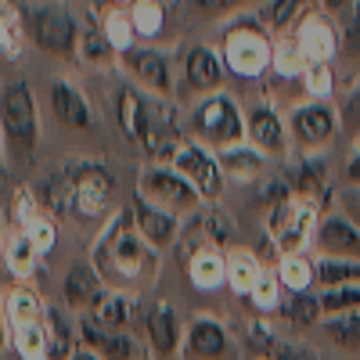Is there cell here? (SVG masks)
<instances>
[{
  "label": "cell",
  "instance_id": "obj_42",
  "mask_svg": "<svg viewBox=\"0 0 360 360\" xmlns=\"http://www.w3.org/2000/svg\"><path fill=\"white\" fill-rule=\"evenodd\" d=\"M307 69H310V65H307V58H303V51H299L295 40L274 47V72H278L281 79H299V83H303Z\"/></svg>",
  "mask_w": 360,
  "mask_h": 360
},
{
  "label": "cell",
  "instance_id": "obj_15",
  "mask_svg": "<svg viewBox=\"0 0 360 360\" xmlns=\"http://www.w3.org/2000/svg\"><path fill=\"white\" fill-rule=\"evenodd\" d=\"M51 112H54L58 123L69 127V130H83V134L94 130V108H90L83 90L76 83H69V79L51 83Z\"/></svg>",
  "mask_w": 360,
  "mask_h": 360
},
{
  "label": "cell",
  "instance_id": "obj_29",
  "mask_svg": "<svg viewBox=\"0 0 360 360\" xmlns=\"http://www.w3.org/2000/svg\"><path fill=\"white\" fill-rule=\"evenodd\" d=\"M278 278H281V285H285L292 295L310 292V288L317 285V263H314L307 252H288V256L278 259Z\"/></svg>",
  "mask_w": 360,
  "mask_h": 360
},
{
  "label": "cell",
  "instance_id": "obj_11",
  "mask_svg": "<svg viewBox=\"0 0 360 360\" xmlns=\"http://www.w3.org/2000/svg\"><path fill=\"white\" fill-rule=\"evenodd\" d=\"M288 137L295 141L299 152H321L324 144H332L339 134V112L328 105V101H307V105H295L288 112Z\"/></svg>",
  "mask_w": 360,
  "mask_h": 360
},
{
  "label": "cell",
  "instance_id": "obj_35",
  "mask_svg": "<svg viewBox=\"0 0 360 360\" xmlns=\"http://www.w3.org/2000/svg\"><path fill=\"white\" fill-rule=\"evenodd\" d=\"M119 51L112 47V40L105 37V25H98V22H90L83 33H79V62H86V65H105V62H112Z\"/></svg>",
  "mask_w": 360,
  "mask_h": 360
},
{
  "label": "cell",
  "instance_id": "obj_49",
  "mask_svg": "<svg viewBox=\"0 0 360 360\" xmlns=\"http://www.w3.org/2000/svg\"><path fill=\"white\" fill-rule=\"evenodd\" d=\"M188 4H195L205 15H224V11H234V8L249 4V0H188Z\"/></svg>",
  "mask_w": 360,
  "mask_h": 360
},
{
  "label": "cell",
  "instance_id": "obj_24",
  "mask_svg": "<svg viewBox=\"0 0 360 360\" xmlns=\"http://www.w3.org/2000/svg\"><path fill=\"white\" fill-rule=\"evenodd\" d=\"M188 281L198 292H217L227 285V256L217 245H202L188 259Z\"/></svg>",
  "mask_w": 360,
  "mask_h": 360
},
{
  "label": "cell",
  "instance_id": "obj_54",
  "mask_svg": "<svg viewBox=\"0 0 360 360\" xmlns=\"http://www.w3.org/2000/svg\"><path fill=\"white\" fill-rule=\"evenodd\" d=\"M144 360H148V356H144Z\"/></svg>",
  "mask_w": 360,
  "mask_h": 360
},
{
  "label": "cell",
  "instance_id": "obj_3",
  "mask_svg": "<svg viewBox=\"0 0 360 360\" xmlns=\"http://www.w3.org/2000/svg\"><path fill=\"white\" fill-rule=\"evenodd\" d=\"M0 127H4V144L8 152L25 166L33 162L37 144H40V115H37V98L25 79L4 83V98H0Z\"/></svg>",
  "mask_w": 360,
  "mask_h": 360
},
{
  "label": "cell",
  "instance_id": "obj_16",
  "mask_svg": "<svg viewBox=\"0 0 360 360\" xmlns=\"http://www.w3.org/2000/svg\"><path fill=\"white\" fill-rule=\"evenodd\" d=\"M314 245L321 256H346V259H360V227L353 220H346L342 213L321 217L317 231H314Z\"/></svg>",
  "mask_w": 360,
  "mask_h": 360
},
{
  "label": "cell",
  "instance_id": "obj_2",
  "mask_svg": "<svg viewBox=\"0 0 360 360\" xmlns=\"http://www.w3.org/2000/svg\"><path fill=\"white\" fill-rule=\"evenodd\" d=\"M115 105H119V127L130 141H137L141 152L148 159L173 162L176 148L184 144V134H180V119L169 98L144 94L141 86H123Z\"/></svg>",
  "mask_w": 360,
  "mask_h": 360
},
{
  "label": "cell",
  "instance_id": "obj_40",
  "mask_svg": "<svg viewBox=\"0 0 360 360\" xmlns=\"http://www.w3.org/2000/svg\"><path fill=\"white\" fill-rule=\"evenodd\" d=\"M101 25H105V37L112 40V47L119 54H127V51L137 47V29L130 22V11H108V18Z\"/></svg>",
  "mask_w": 360,
  "mask_h": 360
},
{
  "label": "cell",
  "instance_id": "obj_41",
  "mask_svg": "<svg viewBox=\"0 0 360 360\" xmlns=\"http://www.w3.org/2000/svg\"><path fill=\"white\" fill-rule=\"evenodd\" d=\"M281 288H285V285H281V278H278V270H263L249 299L256 303L259 314H278V310H281Z\"/></svg>",
  "mask_w": 360,
  "mask_h": 360
},
{
  "label": "cell",
  "instance_id": "obj_47",
  "mask_svg": "<svg viewBox=\"0 0 360 360\" xmlns=\"http://www.w3.org/2000/svg\"><path fill=\"white\" fill-rule=\"evenodd\" d=\"M339 123H342V130L360 134V83L342 98V105H339Z\"/></svg>",
  "mask_w": 360,
  "mask_h": 360
},
{
  "label": "cell",
  "instance_id": "obj_14",
  "mask_svg": "<svg viewBox=\"0 0 360 360\" xmlns=\"http://www.w3.org/2000/svg\"><path fill=\"white\" fill-rule=\"evenodd\" d=\"M123 65L134 72V79L152 90L159 98H169L173 94V72H169V58L155 47H134L123 54Z\"/></svg>",
  "mask_w": 360,
  "mask_h": 360
},
{
  "label": "cell",
  "instance_id": "obj_4",
  "mask_svg": "<svg viewBox=\"0 0 360 360\" xmlns=\"http://www.w3.org/2000/svg\"><path fill=\"white\" fill-rule=\"evenodd\" d=\"M191 130L198 134L202 144L217 148V152H227V148L234 144H245V119H242V108H238V101L231 94H224V90H217V94H205L195 112H191Z\"/></svg>",
  "mask_w": 360,
  "mask_h": 360
},
{
  "label": "cell",
  "instance_id": "obj_44",
  "mask_svg": "<svg viewBox=\"0 0 360 360\" xmlns=\"http://www.w3.org/2000/svg\"><path fill=\"white\" fill-rule=\"evenodd\" d=\"M307 0H266V4L259 8V22L266 29H285L299 11H303Z\"/></svg>",
  "mask_w": 360,
  "mask_h": 360
},
{
  "label": "cell",
  "instance_id": "obj_25",
  "mask_svg": "<svg viewBox=\"0 0 360 360\" xmlns=\"http://www.w3.org/2000/svg\"><path fill=\"white\" fill-rule=\"evenodd\" d=\"M148 346H152L155 356H173L180 349V321L173 314L169 303H159L152 314H148Z\"/></svg>",
  "mask_w": 360,
  "mask_h": 360
},
{
  "label": "cell",
  "instance_id": "obj_32",
  "mask_svg": "<svg viewBox=\"0 0 360 360\" xmlns=\"http://www.w3.org/2000/svg\"><path fill=\"white\" fill-rule=\"evenodd\" d=\"M86 317H94L98 324L105 328H115V332H130V321H134V299L123 295V292H108L98 310L94 314H86Z\"/></svg>",
  "mask_w": 360,
  "mask_h": 360
},
{
  "label": "cell",
  "instance_id": "obj_8",
  "mask_svg": "<svg viewBox=\"0 0 360 360\" xmlns=\"http://www.w3.org/2000/svg\"><path fill=\"white\" fill-rule=\"evenodd\" d=\"M69 184H72L69 213L76 220H108L115 180L101 162H79L76 169H69Z\"/></svg>",
  "mask_w": 360,
  "mask_h": 360
},
{
  "label": "cell",
  "instance_id": "obj_12",
  "mask_svg": "<svg viewBox=\"0 0 360 360\" xmlns=\"http://www.w3.org/2000/svg\"><path fill=\"white\" fill-rule=\"evenodd\" d=\"M76 328H79L83 346L94 349L101 360H144V349L134 332H115V328H105L86 314L76 321Z\"/></svg>",
  "mask_w": 360,
  "mask_h": 360
},
{
  "label": "cell",
  "instance_id": "obj_39",
  "mask_svg": "<svg viewBox=\"0 0 360 360\" xmlns=\"http://www.w3.org/2000/svg\"><path fill=\"white\" fill-rule=\"evenodd\" d=\"M29 37L25 18H18V11L11 8V0H4V18H0V40H4V62H15L22 54V40Z\"/></svg>",
  "mask_w": 360,
  "mask_h": 360
},
{
  "label": "cell",
  "instance_id": "obj_50",
  "mask_svg": "<svg viewBox=\"0 0 360 360\" xmlns=\"http://www.w3.org/2000/svg\"><path fill=\"white\" fill-rule=\"evenodd\" d=\"M346 180L349 184H360V148L349 155V162H346Z\"/></svg>",
  "mask_w": 360,
  "mask_h": 360
},
{
  "label": "cell",
  "instance_id": "obj_37",
  "mask_svg": "<svg viewBox=\"0 0 360 360\" xmlns=\"http://www.w3.org/2000/svg\"><path fill=\"white\" fill-rule=\"evenodd\" d=\"M324 335L332 339L335 346L342 349H360V310H349V314H335V317H324L321 321Z\"/></svg>",
  "mask_w": 360,
  "mask_h": 360
},
{
  "label": "cell",
  "instance_id": "obj_33",
  "mask_svg": "<svg viewBox=\"0 0 360 360\" xmlns=\"http://www.w3.org/2000/svg\"><path fill=\"white\" fill-rule=\"evenodd\" d=\"M37 259H40V252H37L33 242H29L25 231L8 234V242H4V263H8V270H11L15 278H29V274H33Z\"/></svg>",
  "mask_w": 360,
  "mask_h": 360
},
{
  "label": "cell",
  "instance_id": "obj_43",
  "mask_svg": "<svg viewBox=\"0 0 360 360\" xmlns=\"http://www.w3.org/2000/svg\"><path fill=\"white\" fill-rule=\"evenodd\" d=\"M321 310L324 317H335V314H349L360 310V285H342V288H321Z\"/></svg>",
  "mask_w": 360,
  "mask_h": 360
},
{
  "label": "cell",
  "instance_id": "obj_53",
  "mask_svg": "<svg viewBox=\"0 0 360 360\" xmlns=\"http://www.w3.org/2000/svg\"><path fill=\"white\" fill-rule=\"evenodd\" d=\"M108 8H130V4H137V0H105Z\"/></svg>",
  "mask_w": 360,
  "mask_h": 360
},
{
  "label": "cell",
  "instance_id": "obj_28",
  "mask_svg": "<svg viewBox=\"0 0 360 360\" xmlns=\"http://www.w3.org/2000/svg\"><path fill=\"white\" fill-rule=\"evenodd\" d=\"M259 274H263V266H259L256 252H249V249H231L227 252V288L234 295H242V299L252 295Z\"/></svg>",
  "mask_w": 360,
  "mask_h": 360
},
{
  "label": "cell",
  "instance_id": "obj_52",
  "mask_svg": "<svg viewBox=\"0 0 360 360\" xmlns=\"http://www.w3.org/2000/svg\"><path fill=\"white\" fill-rule=\"evenodd\" d=\"M72 360H101V356H98L94 349H86V346H79V349L72 353Z\"/></svg>",
  "mask_w": 360,
  "mask_h": 360
},
{
  "label": "cell",
  "instance_id": "obj_30",
  "mask_svg": "<svg viewBox=\"0 0 360 360\" xmlns=\"http://www.w3.org/2000/svg\"><path fill=\"white\" fill-rule=\"evenodd\" d=\"M44 332H47V342H51V360H72V321L58 310V307H47L44 310Z\"/></svg>",
  "mask_w": 360,
  "mask_h": 360
},
{
  "label": "cell",
  "instance_id": "obj_22",
  "mask_svg": "<svg viewBox=\"0 0 360 360\" xmlns=\"http://www.w3.org/2000/svg\"><path fill=\"white\" fill-rule=\"evenodd\" d=\"M227 353V328L217 317H195L188 328L184 356L191 360H220Z\"/></svg>",
  "mask_w": 360,
  "mask_h": 360
},
{
  "label": "cell",
  "instance_id": "obj_17",
  "mask_svg": "<svg viewBox=\"0 0 360 360\" xmlns=\"http://www.w3.org/2000/svg\"><path fill=\"white\" fill-rule=\"evenodd\" d=\"M245 342H249L252 353H259V360H317V353H314L310 346L292 342V339H281L263 317L249 321Z\"/></svg>",
  "mask_w": 360,
  "mask_h": 360
},
{
  "label": "cell",
  "instance_id": "obj_6",
  "mask_svg": "<svg viewBox=\"0 0 360 360\" xmlns=\"http://www.w3.org/2000/svg\"><path fill=\"white\" fill-rule=\"evenodd\" d=\"M137 195L148 198L152 205H159V209H166V213H173V217H195V209L205 202L184 173L173 169V166H159V162L141 169Z\"/></svg>",
  "mask_w": 360,
  "mask_h": 360
},
{
  "label": "cell",
  "instance_id": "obj_13",
  "mask_svg": "<svg viewBox=\"0 0 360 360\" xmlns=\"http://www.w3.org/2000/svg\"><path fill=\"white\" fill-rule=\"evenodd\" d=\"M108 295V281L98 274L94 263H72L65 270V281H62V299L72 314H94L98 303Z\"/></svg>",
  "mask_w": 360,
  "mask_h": 360
},
{
  "label": "cell",
  "instance_id": "obj_45",
  "mask_svg": "<svg viewBox=\"0 0 360 360\" xmlns=\"http://www.w3.org/2000/svg\"><path fill=\"white\" fill-rule=\"evenodd\" d=\"M22 231L29 234V242L37 245V252H40V256H47V252L58 245V224L51 220V213H40L33 224H29V227H22Z\"/></svg>",
  "mask_w": 360,
  "mask_h": 360
},
{
  "label": "cell",
  "instance_id": "obj_34",
  "mask_svg": "<svg viewBox=\"0 0 360 360\" xmlns=\"http://www.w3.org/2000/svg\"><path fill=\"white\" fill-rule=\"evenodd\" d=\"M11 346H15L18 360H51V342H47V332H44V317L37 324L15 328Z\"/></svg>",
  "mask_w": 360,
  "mask_h": 360
},
{
  "label": "cell",
  "instance_id": "obj_19",
  "mask_svg": "<svg viewBox=\"0 0 360 360\" xmlns=\"http://www.w3.org/2000/svg\"><path fill=\"white\" fill-rule=\"evenodd\" d=\"M245 127H249L252 148H259L263 155H285V152H288V123H285V119L270 108V105L249 108Z\"/></svg>",
  "mask_w": 360,
  "mask_h": 360
},
{
  "label": "cell",
  "instance_id": "obj_48",
  "mask_svg": "<svg viewBox=\"0 0 360 360\" xmlns=\"http://www.w3.org/2000/svg\"><path fill=\"white\" fill-rule=\"evenodd\" d=\"M339 205H342V217L360 227V184L342 188V191H339Z\"/></svg>",
  "mask_w": 360,
  "mask_h": 360
},
{
  "label": "cell",
  "instance_id": "obj_9",
  "mask_svg": "<svg viewBox=\"0 0 360 360\" xmlns=\"http://www.w3.org/2000/svg\"><path fill=\"white\" fill-rule=\"evenodd\" d=\"M220 54H224L227 72H234L238 79H259L263 72L274 69V47L252 25H242L234 33H227Z\"/></svg>",
  "mask_w": 360,
  "mask_h": 360
},
{
  "label": "cell",
  "instance_id": "obj_18",
  "mask_svg": "<svg viewBox=\"0 0 360 360\" xmlns=\"http://www.w3.org/2000/svg\"><path fill=\"white\" fill-rule=\"evenodd\" d=\"M130 217H134L137 231H141L155 249H166V245H173L176 238H180V217H173V213H166V209L152 205V202L141 198V195L130 198Z\"/></svg>",
  "mask_w": 360,
  "mask_h": 360
},
{
  "label": "cell",
  "instance_id": "obj_38",
  "mask_svg": "<svg viewBox=\"0 0 360 360\" xmlns=\"http://www.w3.org/2000/svg\"><path fill=\"white\" fill-rule=\"evenodd\" d=\"M292 328H310V324H317V321H324V310H321V299L317 295H310V292H299V295H292L288 303H281V310H278Z\"/></svg>",
  "mask_w": 360,
  "mask_h": 360
},
{
  "label": "cell",
  "instance_id": "obj_31",
  "mask_svg": "<svg viewBox=\"0 0 360 360\" xmlns=\"http://www.w3.org/2000/svg\"><path fill=\"white\" fill-rule=\"evenodd\" d=\"M317 285H321V288L360 285V259H346V256H321V259H317Z\"/></svg>",
  "mask_w": 360,
  "mask_h": 360
},
{
  "label": "cell",
  "instance_id": "obj_27",
  "mask_svg": "<svg viewBox=\"0 0 360 360\" xmlns=\"http://www.w3.org/2000/svg\"><path fill=\"white\" fill-rule=\"evenodd\" d=\"M220 155V166H224V173L227 176H234V180H259L263 173H266V155L259 152V148H245V144H234V148H227V152H217Z\"/></svg>",
  "mask_w": 360,
  "mask_h": 360
},
{
  "label": "cell",
  "instance_id": "obj_26",
  "mask_svg": "<svg viewBox=\"0 0 360 360\" xmlns=\"http://www.w3.org/2000/svg\"><path fill=\"white\" fill-rule=\"evenodd\" d=\"M44 310H47V303L33 292V288H8L4 292V321H8V328L15 332V328H25V324H37L40 317H44Z\"/></svg>",
  "mask_w": 360,
  "mask_h": 360
},
{
  "label": "cell",
  "instance_id": "obj_1",
  "mask_svg": "<svg viewBox=\"0 0 360 360\" xmlns=\"http://www.w3.org/2000/svg\"><path fill=\"white\" fill-rule=\"evenodd\" d=\"M90 263L98 266V274L108 285H119V288H141V285L152 281L162 266L159 249L137 231V224L130 217V205L105 224Z\"/></svg>",
  "mask_w": 360,
  "mask_h": 360
},
{
  "label": "cell",
  "instance_id": "obj_46",
  "mask_svg": "<svg viewBox=\"0 0 360 360\" xmlns=\"http://www.w3.org/2000/svg\"><path fill=\"white\" fill-rule=\"evenodd\" d=\"M332 86H335L332 65H310V69H307V76H303V90L310 94V101L332 98Z\"/></svg>",
  "mask_w": 360,
  "mask_h": 360
},
{
  "label": "cell",
  "instance_id": "obj_10",
  "mask_svg": "<svg viewBox=\"0 0 360 360\" xmlns=\"http://www.w3.org/2000/svg\"><path fill=\"white\" fill-rule=\"evenodd\" d=\"M169 166L184 173L205 202H217L227 191V173L220 166V155L209 152V144H202V141H184L176 148V155H173Z\"/></svg>",
  "mask_w": 360,
  "mask_h": 360
},
{
  "label": "cell",
  "instance_id": "obj_51",
  "mask_svg": "<svg viewBox=\"0 0 360 360\" xmlns=\"http://www.w3.org/2000/svg\"><path fill=\"white\" fill-rule=\"evenodd\" d=\"M324 4H328V11H335V15H342V11H349V8L356 4V0H324Z\"/></svg>",
  "mask_w": 360,
  "mask_h": 360
},
{
  "label": "cell",
  "instance_id": "obj_5",
  "mask_svg": "<svg viewBox=\"0 0 360 360\" xmlns=\"http://www.w3.org/2000/svg\"><path fill=\"white\" fill-rule=\"evenodd\" d=\"M29 40L37 51L51 58H76L79 54V22L65 4H33L25 8Z\"/></svg>",
  "mask_w": 360,
  "mask_h": 360
},
{
  "label": "cell",
  "instance_id": "obj_7",
  "mask_svg": "<svg viewBox=\"0 0 360 360\" xmlns=\"http://www.w3.org/2000/svg\"><path fill=\"white\" fill-rule=\"evenodd\" d=\"M317 205L303 202V198H281L270 205V217H266V231L274 238V245L281 256L288 252H307V245L314 242V231H317Z\"/></svg>",
  "mask_w": 360,
  "mask_h": 360
},
{
  "label": "cell",
  "instance_id": "obj_23",
  "mask_svg": "<svg viewBox=\"0 0 360 360\" xmlns=\"http://www.w3.org/2000/svg\"><path fill=\"white\" fill-rule=\"evenodd\" d=\"M295 44H299V51H303L307 65H328L332 54H335V29L324 18L310 15V18H303V25H299Z\"/></svg>",
  "mask_w": 360,
  "mask_h": 360
},
{
  "label": "cell",
  "instance_id": "obj_21",
  "mask_svg": "<svg viewBox=\"0 0 360 360\" xmlns=\"http://www.w3.org/2000/svg\"><path fill=\"white\" fill-rule=\"evenodd\" d=\"M285 184H288V191H292L295 198H303V202H310V205H321L328 195H332V191H328V166H324L317 155L299 159V162L288 169Z\"/></svg>",
  "mask_w": 360,
  "mask_h": 360
},
{
  "label": "cell",
  "instance_id": "obj_20",
  "mask_svg": "<svg viewBox=\"0 0 360 360\" xmlns=\"http://www.w3.org/2000/svg\"><path fill=\"white\" fill-rule=\"evenodd\" d=\"M224 54H217L213 47H191L188 58H184V79L191 90H198V94H217L220 83H224Z\"/></svg>",
  "mask_w": 360,
  "mask_h": 360
},
{
  "label": "cell",
  "instance_id": "obj_36",
  "mask_svg": "<svg viewBox=\"0 0 360 360\" xmlns=\"http://www.w3.org/2000/svg\"><path fill=\"white\" fill-rule=\"evenodd\" d=\"M130 11V22L137 29V40H155L166 25V8L159 0H137V4L127 8Z\"/></svg>",
  "mask_w": 360,
  "mask_h": 360
}]
</instances>
